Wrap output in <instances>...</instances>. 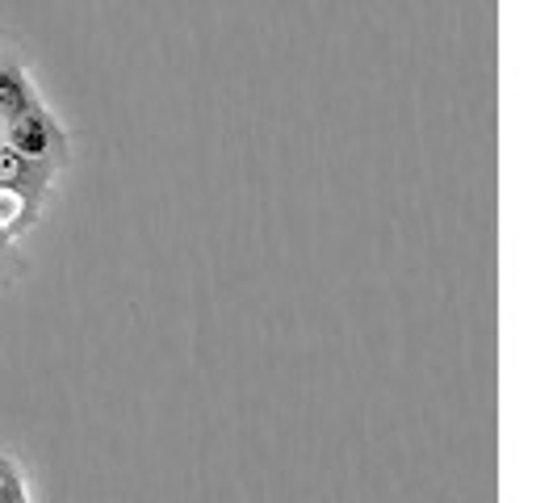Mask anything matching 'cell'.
Here are the masks:
<instances>
[{
	"label": "cell",
	"instance_id": "obj_1",
	"mask_svg": "<svg viewBox=\"0 0 557 503\" xmlns=\"http://www.w3.org/2000/svg\"><path fill=\"white\" fill-rule=\"evenodd\" d=\"M0 143L13 147L17 156L34 160V164L59 168L63 160H67V139H63L59 122L42 110V106H34V110L17 113V118H9V122H0Z\"/></svg>",
	"mask_w": 557,
	"mask_h": 503
},
{
	"label": "cell",
	"instance_id": "obj_2",
	"mask_svg": "<svg viewBox=\"0 0 557 503\" xmlns=\"http://www.w3.org/2000/svg\"><path fill=\"white\" fill-rule=\"evenodd\" d=\"M34 106H38V93H34L29 76L22 72V63L17 59H0V122L34 110Z\"/></svg>",
	"mask_w": 557,
	"mask_h": 503
},
{
	"label": "cell",
	"instance_id": "obj_3",
	"mask_svg": "<svg viewBox=\"0 0 557 503\" xmlns=\"http://www.w3.org/2000/svg\"><path fill=\"white\" fill-rule=\"evenodd\" d=\"M38 214V197L13 185H0V231L4 235H22Z\"/></svg>",
	"mask_w": 557,
	"mask_h": 503
},
{
	"label": "cell",
	"instance_id": "obj_4",
	"mask_svg": "<svg viewBox=\"0 0 557 503\" xmlns=\"http://www.w3.org/2000/svg\"><path fill=\"white\" fill-rule=\"evenodd\" d=\"M0 503H29L26 475H22L13 453H0Z\"/></svg>",
	"mask_w": 557,
	"mask_h": 503
},
{
	"label": "cell",
	"instance_id": "obj_5",
	"mask_svg": "<svg viewBox=\"0 0 557 503\" xmlns=\"http://www.w3.org/2000/svg\"><path fill=\"white\" fill-rule=\"evenodd\" d=\"M9 240H13V235H4V231H0V260H9V252H13ZM4 281H9V273H0V290H4Z\"/></svg>",
	"mask_w": 557,
	"mask_h": 503
}]
</instances>
